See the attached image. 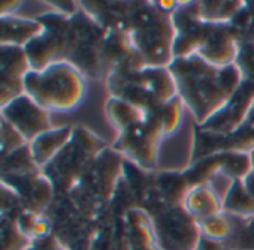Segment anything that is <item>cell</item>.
Wrapping results in <instances>:
<instances>
[{"instance_id": "cell-1", "label": "cell", "mask_w": 254, "mask_h": 250, "mask_svg": "<svg viewBox=\"0 0 254 250\" xmlns=\"http://www.w3.org/2000/svg\"><path fill=\"white\" fill-rule=\"evenodd\" d=\"M169 69L175 78L178 96L191 111L197 126L218 112L242 83V74L236 65L218 68L197 54L175 59Z\"/></svg>"}, {"instance_id": "cell-2", "label": "cell", "mask_w": 254, "mask_h": 250, "mask_svg": "<svg viewBox=\"0 0 254 250\" xmlns=\"http://www.w3.org/2000/svg\"><path fill=\"white\" fill-rule=\"evenodd\" d=\"M124 158L112 147L105 149L67 192V198L88 220H97L103 214L123 178Z\"/></svg>"}, {"instance_id": "cell-3", "label": "cell", "mask_w": 254, "mask_h": 250, "mask_svg": "<svg viewBox=\"0 0 254 250\" xmlns=\"http://www.w3.org/2000/svg\"><path fill=\"white\" fill-rule=\"evenodd\" d=\"M85 77L69 62H57L24 78L26 94L48 112L72 111L85 96Z\"/></svg>"}, {"instance_id": "cell-4", "label": "cell", "mask_w": 254, "mask_h": 250, "mask_svg": "<svg viewBox=\"0 0 254 250\" xmlns=\"http://www.w3.org/2000/svg\"><path fill=\"white\" fill-rule=\"evenodd\" d=\"M130 38L147 66H169L174 62L172 12L160 8L159 2H141L132 21Z\"/></svg>"}, {"instance_id": "cell-5", "label": "cell", "mask_w": 254, "mask_h": 250, "mask_svg": "<svg viewBox=\"0 0 254 250\" xmlns=\"http://www.w3.org/2000/svg\"><path fill=\"white\" fill-rule=\"evenodd\" d=\"M108 146L85 126H75L72 140L67 146L42 169L51 180L57 196L67 195L93 161Z\"/></svg>"}, {"instance_id": "cell-6", "label": "cell", "mask_w": 254, "mask_h": 250, "mask_svg": "<svg viewBox=\"0 0 254 250\" xmlns=\"http://www.w3.org/2000/svg\"><path fill=\"white\" fill-rule=\"evenodd\" d=\"M139 208L150 214L160 250H196L202 231L199 222L184 205H166L154 186L148 199Z\"/></svg>"}, {"instance_id": "cell-7", "label": "cell", "mask_w": 254, "mask_h": 250, "mask_svg": "<svg viewBox=\"0 0 254 250\" xmlns=\"http://www.w3.org/2000/svg\"><path fill=\"white\" fill-rule=\"evenodd\" d=\"M36 20L44 26V32L24 47L32 71H42L53 63L67 62L73 41L72 18L50 11Z\"/></svg>"}, {"instance_id": "cell-8", "label": "cell", "mask_w": 254, "mask_h": 250, "mask_svg": "<svg viewBox=\"0 0 254 250\" xmlns=\"http://www.w3.org/2000/svg\"><path fill=\"white\" fill-rule=\"evenodd\" d=\"M73 41L67 62L72 63L85 78L105 80L103 44L106 32L87 14L81 11L72 17Z\"/></svg>"}, {"instance_id": "cell-9", "label": "cell", "mask_w": 254, "mask_h": 250, "mask_svg": "<svg viewBox=\"0 0 254 250\" xmlns=\"http://www.w3.org/2000/svg\"><path fill=\"white\" fill-rule=\"evenodd\" d=\"M162 106V105H160ZM159 111V109H157ZM165 134L157 112L147 115L145 120L120 132L112 149L132 164L153 171L157 165L159 149Z\"/></svg>"}, {"instance_id": "cell-10", "label": "cell", "mask_w": 254, "mask_h": 250, "mask_svg": "<svg viewBox=\"0 0 254 250\" xmlns=\"http://www.w3.org/2000/svg\"><path fill=\"white\" fill-rule=\"evenodd\" d=\"M253 106L254 83L242 80L241 85L227 100V103L199 128L215 135H232L248 121Z\"/></svg>"}, {"instance_id": "cell-11", "label": "cell", "mask_w": 254, "mask_h": 250, "mask_svg": "<svg viewBox=\"0 0 254 250\" xmlns=\"http://www.w3.org/2000/svg\"><path fill=\"white\" fill-rule=\"evenodd\" d=\"M172 23L175 27L174 60L197 54L206 35V23L199 17V2H178L172 12Z\"/></svg>"}, {"instance_id": "cell-12", "label": "cell", "mask_w": 254, "mask_h": 250, "mask_svg": "<svg viewBox=\"0 0 254 250\" xmlns=\"http://www.w3.org/2000/svg\"><path fill=\"white\" fill-rule=\"evenodd\" d=\"M0 115L32 143L39 135L53 129L50 112L36 103L29 94H23L5 106H0Z\"/></svg>"}, {"instance_id": "cell-13", "label": "cell", "mask_w": 254, "mask_h": 250, "mask_svg": "<svg viewBox=\"0 0 254 250\" xmlns=\"http://www.w3.org/2000/svg\"><path fill=\"white\" fill-rule=\"evenodd\" d=\"M2 184L18 195L26 210L42 216L50 211L57 196L51 180L42 171L26 175H2Z\"/></svg>"}, {"instance_id": "cell-14", "label": "cell", "mask_w": 254, "mask_h": 250, "mask_svg": "<svg viewBox=\"0 0 254 250\" xmlns=\"http://www.w3.org/2000/svg\"><path fill=\"white\" fill-rule=\"evenodd\" d=\"M32 71L23 47L0 45V106L26 94L24 78Z\"/></svg>"}, {"instance_id": "cell-15", "label": "cell", "mask_w": 254, "mask_h": 250, "mask_svg": "<svg viewBox=\"0 0 254 250\" xmlns=\"http://www.w3.org/2000/svg\"><path fill=\"white\" fill-rule=\"evenodd\" d=\"M241 42V36L230 23H206V35L197 56L218 68L230 66L236 62Z\"/></svg>"}, {"instance_id": "cell-16", "label": "cell", "mask_w": 254, "mask_h": 250, "mask_svg": "<svg viewBox=\"0 0 254 250\" xmlns=\"http://www.w3.org/2000/svg\"><path fill=\"white\" fill-rule=\"evenodd\" d=\"M87 12L105 32L117 30L130 33L133 17L141 2H79Z\"/></svg>"}, {"instance_id": "cell-17", "label": "cell", "mask_w": 254, "mask_h": 250, "mask_svg": "<svg viewBox=\"0 0 254 250\" xmlns=\"http://www.w3.org/2000/svg\"><path fill=\"white\" fill-rule=\"evenodd\" d=\"M75 126H62V128H53L51 131L39 135L32 143H29L32 156L35 164L44 169L72 140Z\"/></svg>"}, {"instance_id": "cell-18", "label": "cell", "mask_w": 254, "mask_h": 250, "mask_svg": "<svg viewBox=\"0 0 254 250\" xmlns=\"http://www.w3.org/2000/svg\"><path fill=\"white\" fill-rule=\"evenodd\" d=\"M0 45H15L26 47L35 38H38L44 32V26L35 18H21V17H0Z\"/></svg>"}, {"instance_id": "cell-19", "label": "cell", "mask_w": 254, "mask_h": 250, "mask_svg": "<svg viewBox=\"0 0 254 250\" xmlns=\"http://www.w3.org/2000/svg\"><path fill=\"white\" fill-rule=\"evenodd\" d=\"M139 81L144 88L162 105L178 96L177 83L169 66H147L139 74Z\"/></svg>"}, {"instance_id": "cell-20", "label": "cell", "mask_w": 254, "mask_h": 250, "mask_svg": "<svg viewBox=\"0 0 254 250\" xmlns=\"http://www.w3.org/2000/svg\"><path fill=\"white\" fill-rule=\"evenodd\" d=\"M184 207L197 222H202L223 213V198L211 184H203L189 192Z\"/></svg>"}, {"instance_id": "cell-21", "label": "cell", "mask_w": 254, "mask_h": 250, "mask_svg": "<svg viewBox=\"0 0 254 250\" xmlns=\"http://www.w3.org/2000/svg\"><path fill=\"white\" fill-rule=\"evenodd\" d=\"M156 190L166 205L177 207L184 205V201L191 189L183 171H160L156 172Z\"/></svg>"}, {"instance_id": "cell-22", "label": "cell", "mask_w": 254, "mask_h": 250, "mask_svg": "<svg viewBox=\"0 0 254 250\" xmlns=\"http://www.w3.org/2000/svg\"><path fill=\"white\" fill-rule=\"evenodd\" d=\"M105 114L111 126L120 132H124L126 129L132 128L133 124L142 121L147 118V114L136 108L135 105L129 103L124 99L120 97H112L109 96L108 100L105 102Z\"/></svg>"}, {"instance_id": "cell-23", "label": "cell", "mask_w": 254, "mask_h": 250, "mask_svg": "<svg viewBox=\"0 0 254 250\" xmlns=\"http://www.w3.org/2000/svg\"><path fill=\"white\" fill-rule=\"evenodd\" d=\"M123 180L129 186L138 207L145 204L156 186V174L132 164L127 159L123 162Z\"/></svg>"}, {"instance_id": "cell-24", "label": "cell", "mask_w": 254, "mask_h": 250, "mask_svg": "<svg viewBox=\"0 0 254 250\" xmlns=\"http://www.w3.org/2000/svg\"><path fill=\"white\" fill-rule=\"evenodd\" d=\"M223 213L238 219L254 217V198L248 193L242 180L230 181L223 195Z\"/></svg>"}, {"instance_id": "cell-25", "label": "cell", "mask_w": 254, "mask_h": 250, "mask_svg": "<svg viewBox=\"0 0 254 250\" xmlns=\"http://www.w3.org/2000/svg\"><path fill=\"white\" fill-rule=\"evenodd\" d=\"M221 162H223V153H217V155L203 158V159L189 165L183 171V174H184L190 189H194V187L203 186V184H211L212 180L221 171Z\"/></svg>"}, {"instance_id": "cell-26", "label": "cell", "mask_w": 254, "mask_h": 250, "mask_svg": "<svg viewBox=\"0 0 254 250\" xmlns=\"http://www.w3.org/2000/svg\"><path fill=\"white\" fill-rule=\"evenodd\" d=\"M133 48L130 33L111 30L106 32L105 44H103V63L106 75L112 71L115 65H118ZM106 78V77H105Z\"/></svg>"}, {"instance_id": "cell-27", "label": "cell", "mask_w": 254, "mask_h": 250, "mask_svg": "<svg viewBox=\"0 0 254 250\" xmlns=\"http://www.w3.org/2000/svg\"><path fill=\"white\" fill-rule=\"evenodd\" d=\"M245 2H199V17L203 23H230Z\"/></svg>"}, {"instance_id": "cell-28", "label": "cell", "mask_w": 254, "mask_h": 250, "mask_svg": "<svg viewBox=\"0 0 254 250\" xmlns=\"http://www.w3.org/2000/svg\"><path fill=\"white\" fill-rule=\"evenodd\" d=\"M20 231L33 243L53 234V223L48 216L36 214L29 210H23L15 219Z\"/></svg>"}, {"instance_id": "cell-29", "label": "cell", "mask_w": 254, "mask_h": 250, "mask_svg": "<svg viewBox=\"0 0 254 250\" xmlns=\"http://www.w3.org/2000/svg\"><path fill=\"white\" fill-rule=\"evenodd\" d=\"M232 234L226 241H223L226 250H254V217H232Z\"/></svg>"}, {"instance_id": "cell-30", "label": "cell", "mask_w": 254, "mask_h": 250, "mask_svg": "<svg viewBox=\"0 0 254 250\" xmlns=\"http://www.w3.org/2000/svg\"><path fill=\"white\" fill-rule=\"evenodd\" d=\"M42 171L33 161L29 144L2 158V175H26Z\"/></svg>"}, {"instance_id": "cell-31", "label": "cell", "mask_w": 254, "mask_h": 250, "mask_svg": "<svg viewBox=\"0 0 254 250\" xmlns=\"http://www.w3.org/2000/svg\"><path fill=\"white\" fill-rule=\"evenodd\" d=\"M251 153L248 152H223L220 174L230 181L244 180L251 172Z\"/></svg>"}, {"instance_id": "cell-32", "label": "cell", "mask_w": 254, "mask_h": 250, "mask_svg": "<svg viewBox=\"0 0 254 250\" xmlns=\"http://www.w3.org/2000/svg\"><path fill=\"white\" fill-rule=\"evenodd\" d=\"M33 244L20 231L14 219L2 216V250H30Z\"/></svg>"}, {"instance_id": "cell-33", "label": "cell", "mask_w": 254, "mask_h": 250, "mask_svg": "<svg viewBox=\"0 0 254 250\" xmlns=\"http://www.w3.org/2000/svg\"><path fill=\"white\" fill-rule=\"evenodd\" d=\"M183 108L184 103L181 100L180 96L171 99L169 102L163 103L159 111H157V117L160 118L162 128H163V134L165 137H171L174 135L178 128L181 126V120H183Z\"/></svg>"}, {"instance_id": "cell-34", "label": "cell", "mask_w": 254, "mask_h": 250, "mask_svg": "<svg viewBox=\"0 0 254 250\" xmlns=\"http://www.w3.org/2000/svg\"><path fill=\"white\" fill-rule=\"evenodd\" d=\"M200 231L205 237H209L217 241H226L233 229L232 217L226 213H220L214 217L199 222Z\"/></svg>"}, {"instance_id": "cell-35", "label": "cell", "mask_w": 254, "mask_h": 250, "mask_svg": "<svg viewBox=\"0 0 254 250\" xmlns=\"http://www.w3.org/2000/svg\"><path fill=\"white\" fill-rule=\"evenodd\" d=\"M0 134H2V158L26 147L29 143L27 140L12 126V124L5 120L3 117H0Z\"/></svg>"}, {"instance_id": "cell-36", "label": "cell", "mask_w": 254, "mask_h": 250, "mask_svg": "<svg viewBox=\"0 0 254 250\" xmlns=\"http://www.w3.org/2000/svg\"><path fill=\"white\" fill-rule=\"evenodd\" d=\"M235 65L242 74V80L254 83V42L242 41Z\"/></svg>"}, {"instance_id": "cell-37", "label": "cell", "mask_w": 254, "mask_h": 250, "mask_svg": "<svg viewBox=\"0 0 254 250\" xmlns=\"http://www.w3.org/2000/svg\"><path fill=\"white\" fill-rule=\"evenodd\" d=\"M48 6L53 8L54 12H59L64 17L72 18L81 11V3L79 2H48Z\"/></svg>"}, {"instance_id": "cell-38", "label": "cell", "mask_w": 254, "mask_h": 250, "mask_svg": "<svg viewBox=\"0 0 254 250\" xmlns=\"http://www.w3.org/2000/svg\"><path fill=\"white\" fill-rule=\"evenodd\" d=\"M196 250H226V247H224V243H223V241L212 240V238L205 237V235L202 234V235H200V240H199V243H197Z\"/></svg>"}, {"instance_id": "cell-39", "label": "cell", "mask_w": 254, "mask_h": 250, "mask_svg": "<svg viewBox=\"0 0 254 250\" xmlns=\"http://www.w3.org/2000/svg\"><path fill=\"white\" fill-rule=\"evenodd\" d=\"M20 6L21 2H3L0 5V17H11Z\"/></svg>"}, {"instance_id": "cell-40", "label": "cell", "mask_w": 254, "mask_h": 250, "mask_svg": "<svg viewBox=\"0 0 254 250\" xmlns=\"http://www.w3.org/2000/svg\"><path fill=\"white\" fill-rule=\"evenodd\" d=\"M242 183H244L245 189L248 190V193L254 198V174H253V172H250V174L242 180Z\"/></svg>"}, {"instance_id": "cell-41", "label": "cell", "mask_w": 254, "mask_h": 250, "mask_svg": "<svg viewBox=\"0 0 254 250\" xmlns=\"http://www.w3.org/2000/svg\"><path fill=\"white\" fill-rule=\"evenodd\" d=\"M247 123H248V124H254V106H253V109H251V114H250Z\"/></svg>"}, {"instance_id": "cell-42", "label": "cell", "mask_w": 254, "mask_h": 250, "mask_svg": "<svg viewBox=\"0 0 254 250\" xmlns=\"http://www.w3.org/2000/svg\"><path fill=\"white\" fill-rule=\"evenodd\" d=\"M251 172L254 174V152H251Z\"/></svg>"}, {"instance_id": "cell-43", "label": "cell", "mask_w": 254, "mask_h": 250, "mask_svg": "<svg viewBox=\"0 0 254 250\" xmlns=\"http://www.w3.org/2000/svg\"><path fill=\"white\" fill-rule=\"evenodd\" d=\"M248 41H251V42H254V32H253V35L250 36V39Z\"/></svg>"}]
</instances>
